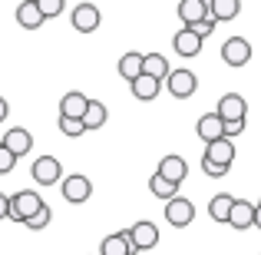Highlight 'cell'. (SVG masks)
Listing matches in <instances>:
<instances>
[{"label":"cell","instance_id":"7c38bea8","mask_svg":"<svg viewBox=\"0 0 261 255\" xmlns=\"http://www.w3.org/2000/svg\"><path fill=\"white\" fill-rule=\"evenodd\" d=\"M70 20L80 33H93L96 27H99V7L96 4H76L70 10Z\"/></svg>","mask_w":261,"mask_h":255},{"label":"cell","instance_id":"ba28073f","mask_svg":"<svg viewBox=\"0 0 261 255\" xmlns=\"http://www.w3.org/2000/svg\"><path fill=\"white\" fill-rule=\"evenodd\" d=\"M4 149L13 156V159H20V156H27L30 153V146H33V136H30V129H23V126H13V129H7L4 133Z\"/></svg>","mask_w":261,"mask_h":255},{"label":"cell","instance_id":"52a82bcc","mask_svg":"<svg viewBox=\"0 0 261 255\" xmlns=\"http://www.w3.org/2000/svg\"><path fill=\"white\" fill-rule=\"evenodd\" d=\"M222 60L228 66H245L251 60V43L245 37H228L222 43Z\"/></svg>","mask_w":261,"mask_h":255},{"label":"cell","instance_id":"8fae6325","mask_svg":"<svg viewBox=\"0 0 261 255\" xmlns=\"http://www.w3.org/2000/svg\"><path fill=\"white\" fill-rule=\"evenodd\" d=\"M195 133H198V140L208 146V143H218V140H225V123H222V116H215V113H205V116H198V123H195Z\"/></svg>","mask_w":261,"mask_h":255},{"label":"cell","instance_id":"d6a6232c","mask_svg":"<svg viewBox=\"0 0 261 255\" xmlns=\"http://www.w3.org/2000/svg\"><path fill=\"white\" fill-rule=\"evenodd\" d=\"M202 169H205V176H212V179H218V176H225V172H228V169L212 166V163H205V159H202Z\"/></svg>","mask_w":261,"mask_h":255},{"label":"cell","instance_id":"603a6c76","mask_svg":"<svg viewBox=\"0 0 261 255\" xmlns=\"http://www.w3.org/2000/svg\"><path fill=\"white\" fill-rule=\"evenodd\" d=\"M133 96L136 100H142V103H149V100H155V96H159V89H162V83L159 80H152V77H146V73H142L139 80H133Z\"/></svg>","mask_w":261,"mask_h":255},{"label":"cell","instance_id":"484cf974","mask_svg":"<svg viewBox=\"0 0 261 255\" xmlns=\"http://www.w3.org/2000/svg\"><path fill=\"white\" fill-rule=\"evenodd\" d=\"M149 192H152L155 199H166V202H169V199H175V196H178V186L166 182V179H162L159 172H155V176L149 179Z\"/></svg>","mask_w":261,"mask_h":255},{"label":"cell","instance_id":"9a60e30c","mask_svg":"<svg viewBox=\"0 0 261 255\" xmlns=\"http://www.w3.org/2000/svg\"><path fill=\"white\" fill-rule=\"evenodd\" d=\"M159 172L166 182H172V186H182V179L189 176V163L182 159V156H162V163H159Z\"/></svg>","mask_w":261,"mask_h":255},{"label":"cell","instance_id":"cb8c5ba5","mask_svg":"<svg viewBox=\"0 0 261 255\" xmlns=\"http://www.w3.org/2000/svg\"><path fill=\"white\" fill-rule=\"evenodd\" d=\"M238 10H242V4L238 0H208V17L215 20H235Z\"/></svg>","mask_w":261,"mask_h":255},{"label":"cell","instance_id":"d6986e66","mask_svg":"<svg viewBox=\"0 0 261 255\" xmlns=\"http://www.w3.org/2000/svg\"><path fill=\"white\" fill-rule=\"evenodd\" d=\"M99 255H136L133 245H129V236L126 232H113L99 242Z\"/></svg>","mask_w":261,"mask_h":255},{"label":"cell","instance_id":"83f0119b","mask_svg":"<svg viewBox=\"0 0 261 255\" xmlns=\"http://www.w3.org/2000/svg\"><path fill=\"white\" fill-rule=\"evenodd\" d=\"M60 133L70 136V140H76V136H83L86 129H83V123H80V120H63V116H60Z\"/></svg>","mask_w":261,"mask_h":255},{"label":"cell","instance_id":"e0dca14e","mask_svg":"<svg viewBox=\"0 0 261 255\" xmlns=\"http://www.w3.org/2000/svg\"><path fill=\"white\" fill-rule=\"evenodd\" d=\"M202 43H205V40H198L195 33H192V30H185V27H182V30H178L175 37H172L175 53H178V57H185V60L198 57V53H202Z\"/></svg>","mask_w":261,"mask_h":255},{"label":"cell","instance_id":"3957f363","mask_svg":"<svg viewBox=\"0 0 261 255\" xmlns=\"http://www.w3.org/2000/svg\"><path fill=\"white\" fill-rule=\"evenodd\" d=\"M33 182L37 186H57L63 182V163L57 159V156H40L37 163H33Z\"/></svg>","mask_w":261,"mask_h":255},{"label":"cell","instance_id":"8992f818","mask_svg":"<svg viewBox=\"0 0 261 255\" xmlns=\"http://www.w3.org/2000/svg\"><path fill=\"white\" fill-rule=\"evenodd\" d=\"M192 219H195V205L189 202L185 196H175L166 202V222L175 225V229H185V225H192Z\"/></svg>","mask_w":261,"mask_h":255},{"label":"cell","instance_id":"e575fe53","mask_svg":"<svg viewBox=\"0 0 261 255\" xmlns=\"http://www.w3.org/2000/svg\"><path fill=\"white\" fill-rule=\"evenodd\" d=\"M7 116H10V103H7V100H4V96H0V123H4V120H7Z\"/></svg>","mask_w":261,"mask_h":255},{"label":"cell","instance_id":"9c48e42d","mask_svg":"<svg viewBox=\"0 0 261 255\" xmlns=\"http://www.w3.org/2000/svg\"><path fill=\"white\" fill-rule=\"evenodd\" d=\"M205 163H212V166H222V169H231V163H235V143L231 140H218V143H208L202 153Z\"/></svg>","mask_w":261,"mask_h":255},{"label":"cell","instance_id":"5bb4252c","mask_svg":"<svg viewBox=\"0 0 261 255\" xmlns=\"http://www.w3.org/2000/svg\"><path fill=\"white\" fill-rule=\"evenodd\" d=\"M178 20L185 27H195L202 20H208V0H178Z\"/></svg>","mask_w":261,"mask_h":255},{"label":"cell","instance_id":"30bf717a","mask_svg":"<svg viewBox=\"0 0 261 255\" xmlns=\"http://www.w3.org/2000/svg\"><path fill=\"white\" fill-rule=\"evenodd\" d=\"M215 116H222V123L245 120V116H248V103H245V96H238V93H225L222 100H218Z\"/></svg>","mask_w":261,"mask_h":255},{"label":"cell","instance_id":"d4e9b609","mask_svg":"<svg viewBox=\"0 0 261 255\" xmlns=\"http://www.w3.org/2000/svg\"><path fill=\"white\" fill-rule=\"evenodd\" d=\"M119 77L129 80V83L142 77V53H136V50L133 53H122V57H119Z\"/></svg>","mask_w":261,"mask_h":255},{"label":"cell","instance_id":"ffe728a7","mask_svg":"<svg viewBox=\"0 0 261 255\" xmlns=\"http://www.w3.org/2000/svg\"><path fill=\"white\" fill-rule=\"evenodd\" d=\"M231 205H235V196H231V192H218V196H212V202H208V216L215 219V222H225V225H228Z\"/></svg>","mask_w":261,"mask_h":255},{"label":"cell","instance_id":"1f68e13d","mask_svg":"<svg viewBox=\"0 0 261 255\" xmlns=\"http://www.w3.org/2000/svg\"><path fill=\"white\" fill-rule=\"evenodd\" d=\"M245 133V120H235V123H225V140H235V136Z\"/></svg>","mask_w":261,"mask_h":255},{"label":"cell","instance_id":"277c9868","mask_svg":"<svg viewBox=\"0 0 261 255\" xmlns=\"http://www.w3.org/2000/svg\"><path fill=\"white\" fill-rule=\"evenodd\" d=\"M60 189H63V199L73 205H83L89 196H93V182H89L86 176H63V182H60Z\"/></svg>","mask_w":261,"mask_h":255},{"label":"cell","instance_id":"6da1fadb","mask_svg":"<svg viewBox=\"0 0 261 255\" xmlns=\"http://www.w3.org/2000/svg\"><path fill=\"white\" fill-rule=\"evenodd\" d=\"M43 205L46 202H43L40 192L20 189V192H13V196H10V219H13V222H27V219H33Z\"/></svg>","mask_w":261,"mask_h":255},{"label":"cell","instance_id":"44dd1931","mask_svg":"<svg viewBox=\"0 0 261 255\" xmlns=\"http://www.w3.org/2000/svg\"><path fill=\"white\" fill-rule=\"evenodd\" d=\"M17 20H20V27H27V30L43 27V13H40L37 0H23V4L17 7Z\"/></svg>","mask_w":261,"mask_h":255},{"label":"cell","instance_id":"f546056e","mask_svg":"<svg viewBox=\"0 0 261 255\" xmlns=\"http://www.w3.org/2000/svg\"><path fill=\"white\" fill-rule=\"evenodd\" d=\"M185 30H192L198 40H205V37H212V30H215V20H202V24H195V27H185Z\"/></svg>","mask_w":261,"mask_h":255},{"label":"cell","instance_id":"4fadbf2b","mask_svg":"<svg viewBox=\"0 0 261 255\" xmlns=\"http://www.w3.org/2000/svg\"><path fill=\"white\" fill-rule=\"evenodd\" d=\"M86 106H89V96H83L80 89H70V93H63V100H60V116H63V120H80L83 123Z\"/></svg>","mask_w":261,"mask_h":255},{"label":"cell","instance_id":"7402d4cb","mask_svg":"<svg viewBox=\"0 0 261 255\" xmlns=\"http://www.w3.org/2000/svg\"><path fill=\"white\" fill-rule=\"evenodd\" d=\"M106 116H109L106 103H99V100H89V106H86V113H83V129L89 133V129H99V126H106Z\"/></svg>","mask_w":261,"mask_h":255},{"label":"cell","instance_id":"4316f807","mask_svg":"<svg viewBox=\"0 0 261 255\" xmlns=\"http://www.w3.org/2000/svg\"><path fill=\"white\" fill-rule=\"evenodd\" d=\"M50 219H53V212H50V205H43V209L37 212V216L33 219H27V229H33V232H40V229H46V225H50Z\"/></svg>","mask_w":261,"mask_h":255},{"label":"cell","instance_id":"4dcf8cb0","mask_svg":"<svg viewBox=\"0 0 261 255\" xmlns=\"http://www.w3.org/2000/svg\"><path fill=\"white\" fill-rule=\"evenodd\" d=\"M13 166H17V159H13L10 153L4 149V143H0V176H7V172H13Z\"/></svg>","mask_w":261,"mask_h":255},{"label":"cell","instance_id":"d590c367","mask_svg":"<svg viewBox=\"0 0 261 255\" xmlns=\"http://www.w3.org/2000/svg\"><path fill=\"white\" fill-rule=\"evenodd\" d=\"M255 229H261V202H255Z\"/></svg>","mask_w":261,"mask_h":255},{"label":"cell","instance_id":"f1b7e54d","mask_svg":"<svg viewBox=\"0 0 261 255\" xmlns=\"http://www.w3.org/2000/svg\"><path fill=\"white\" fill-rule=\"evenodd\" d=\"M37 7H40V13H43V20H50V17H60L63 0H37Z\"/></svg>","mask_w":261,"mask_h":255},{"label":"cell","instance_id":"2e32d148","mask_svg":"<svg viewBox=\"0 0 261 255\" xmlns=\"http://www.w3.org/2000/svg\"><path fill=\"white\" fill-rule=\"evenodd\" d=\"M228 225L238 232L251 229L255 225V202H248V199H235V205H231V216H228Z\"/></svg>","mask_w":261,"mask_h":255},{"label":"cell","instance_id":"836d02e7","mask_svg":"<svg viewBox=\"0 0 261 255\" xmlns=\"http://www.w3.org/2000/svg\"><path fill=\"white\" fill-rule=\"evenodd\" d=\"M4 219H10V196L0 192V222H4Z\"/></svg>","mask_w":261,"mask_h":255},{"label":"cell","instance_id":"5b68a950","mask_svg":"<svg viewBox=\"0 0 261 255\" xmlns=\"http://www.w3.org/2000/svg\"><path fill=\"white\" fill-rule=\"evenodd\" d=\"M166 89L175 96V100H189V96L198 89V77L192 70H172L166 77Z\"/></svg>","mask_w":261,"mask_h":255},{"label":"cell","instance_id":"ac0fdd59","mask_svg":"<svg viewBox=\"0 0 261 255\" xmlns=\"http://www.w3.org/2000/svg\"><path fill=\"white\" fill-rule=\"evenodd\" d=\"M142 73L162 83V80L172 73V66H169V60L162 57V53H142Z\"/></svg>","mask_w":261,"mask_h":255},{"label":"cell","instance_id":"7a4b0ae2","mask_svg":"<svg viewBox=\"0 0 261 255\" xmlns=\"http://www.w3.org/2000/svg\"><path fill=\"white\" fill-rule=\"evenodd\" d=\"M129 236V245H133V252H149L159 245V229H155V222H149V219H142V222H136L133 229H126Z\"/></svg>","mask_w":261,"mask_h":255}]
</instances>
